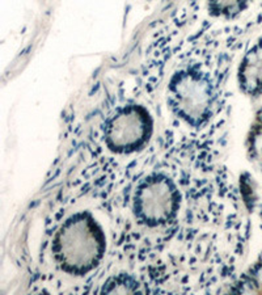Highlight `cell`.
Segmentation results:
<instances>
[{"mask_svg": "<svg viewBox=\"0 0 262 295\" xmlns=\"http://www.w3.org/2000/svg\"><path fill=\"white\" fill-rule=\"evenodd\" d=\"M228 58L194 54L181 59L168 79L167 109L176 127L208 130L220 125Z\"/></svg>", "mask_w": 262, "mask_h": 295, "instance_id": "1", "label": "cell"}, {"mask_svg": "<svg viewBox=\"0 0 262 295\" xmlns=\"http://www.w3.org/2000/svg\"><path fill=\"white\" fill-rule=\"evenodd\" d=\"M104 231L91 212L80 211L63 222L53 237L55 264L71 276H86L101 262L107 247Z\"/></svg>", "mask_w": 262, "mask_h": 295, "instance_id": "2", "label": "cell"}, {"mask_svg": "<svg viewBox=\"0 0 262 295\" xmlns=\"http://www.w3.org/2000/svg\"><path fill=\"white\" fill-rule=\"evenodd\" d=\"M131 212L139 226L155 230L176 222L182 203L178 182L164 171H153L137 182Z\"/></svg>", "mask_w": 262, "mask_h": 295, "instance_id": "3", "label": "cell"}, {"mask_svg": "<svg viewBox=\"0 0 262 295\" xmlns=\"http://www.w3.org/2000/svg\"><path fill=\"white\" fill-rule=\"evenodd\" d=\"M152 132V117L143 105L117 106L102 123L105 147L118 155L135 154L144 148Z\"/></svg>", "mask_w": 262, "mask_h": 295, "instance_id": "4", "label": "cell"}, {"mask_svg": "<svg viewBox=\"0 0 262 295\" xmlns=\"http://www.w3.org/2000/svg\"><path fill=\"white\" fill-rule=\"evenodd\" d=\"M239 83L249 95L262 87V40L245 54L239 71Z\"/></svg>", "mask_w": 262, "mask_h": 295, "instance_id": "5", "label": "cell"}, {"mask_svg": "<svg viewBox=\"0 0 262 295\" xmlns=\"http://www.w3.org/2000/svg\"><path fill=\"white\" fill-rule=\"evenodd\" d=\"M100 295H146L143 285L134 274L119 272L105 280L100 289Z\"/></svg>", "mask_w": 262, "mask_h": 295, "instance_id": "6", "label": "cell"}]
</instances>
